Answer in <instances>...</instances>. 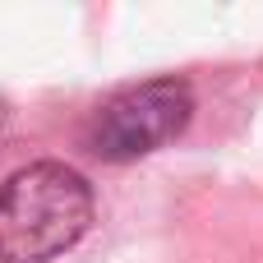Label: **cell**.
Instances as JSON below:
<instances>
[{
    "instance_id": "6da1fadb",
    "label": "cell",
    "mask_w": 263,
    "mask_h": 263,
    "mask_svg": "<svg viewBox=\"0 0 263 263\" xmlns=\"http://www.w3.org/2000/svg\"><path fill=\"white\" fill-rule=\"evenodd\" d=\"M92 185L65 162H28L0 185V263H51L92 227Z\"/></svg>"
},
{
    "instance_id": "7a4b0ae2",
    "label": "cell",
    "mask_w": 263,
    "mask_h": 263,
    "mask_svg": "<svg viewBox=\"0 0 263 263\" xmlns=\"http://www.w3.org/2000/svg\"><path fill=\"white\" fill-rule=\"evenodd\" d=\"M190 116H194L190 79L162 74V79L134 83V88L116 92L111 102H102L83 129V143L102 162H134V157H148V153L166 148L171 139H180Z\"/></svg>"
}]
</instances>
